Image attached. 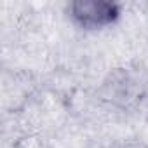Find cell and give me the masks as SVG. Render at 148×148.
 <instances>
[{"label": "cell", "mask_w": 148, "mask_h": 148, "mask_svg": "<svg viewBox=\"0 0 148 148\" xmlns=\"http://www.w3.org/2000/svg\"><path fill=\"white\" fill-rule=\"evenodd\" d=\"M71 21L84 30H101L120 18V5L108 0H77L68 5Z\"/></svg>", "instance_id": "cell-1"}]
</instances>
